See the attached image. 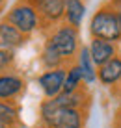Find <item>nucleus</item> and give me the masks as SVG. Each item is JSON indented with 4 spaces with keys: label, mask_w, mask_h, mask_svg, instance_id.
<instances>
[{
    "label": "nucleus",
    "mask_w": 121,
    "mask_h": 128,
    "mask_svg": "<svg viewBox=\"0 0 121 128\" xmlns=\"http://www.w3.org/2000/svg\"><path fill=\"white\" fill-rule=\"evenodd\" d=\"M39 15V22L43 26H52L65 17L67 0H28Z\"/></svg>",
    "instance_id": "obj_5"
},
{
    "label": "nucleus",
    "mask_w": 121,
    "mask_h": 128,
    "mask_svg": "<svg viewBox=\"0 0 121 128\" xmlns=\"http://www.w3.org/2000/svg\"><path fill=\"white\" fill-rule=\"evenodd\" d=\"M78 67L84 74V82L86 84H93L97 80V65L91 58L89 46H82L78 52Z\"/></svg>",
    "instance_id": "obj_12"
},
{
    "label": "nucleus",
    "mask_w": 121,
    "mask_h": 128,
    "mask_svg": "<svg viewBox=\"0 0 121 128\" xmlns=\"http://www.w3.org/2000/svg\"><path fill=\"white\" fill-rule=\"evenodd\" d=\"M0 119L8 124H11L13 128H17L19 124V108L15 102L10 100H0Z\"/></svg>",
    "instance_id": "obj_14"
},
{
    "label": "nucleus",
    "mask_w": 121,
    "mask_h": 128,
    "mask_svg": "<svg viewBox=\"0 0 121 128\" xmlns=\"http://www.w3.org/2000/svg\"><path fill=\"white\" fill-rule=\"evenodd\" d=\"M82 82H84V74H82V70H80L78 63L77 65H71L69 70H67L64 91H65V93H73V91H77L78 87H82V86H80Z\"/></svg>",
    "instance_id": "obj_15"
},
{
    "label": "nucleus",
    "mask_w": 121,
    "mask_h": 128,
    "mask_svg": "<svg viewBox=\"0 0 121 128\" xmlns=\"http://www.w3.org/2000/svg\"><path fill=\"white\" fill-rule=\"evenodd\" d=\"M0 128H13L11 124H8V122H4L2 119H0Z\"/></svg>",
    "instance_id": "obj_19"
},
{
    "label": "nucleus",
    "mask_w": 121,
    "mask_h": 128,
    "mask_svg": "<svg viewBox=\"0 0 121 128\" xmlns=\"http://www.w3.org/2000/svg\"><path fill=\"white\" fill-rule=\"evenodd\" d=\"M114 122H119V124H121V108L117 110V113H115V119H114Z\"/></svg>",
    "instance_id": "obj_18"
},
{
    "label": "nucleus",
    "mask_w": 121,
    "mask_h": 128,
    "mask_svg": "<svg viewBox=\"0 0 121 128\" xmlns=\"http://www.w3.org/2000/svg\"><path fill=\"white\" fill-rule=\"evenodd\" d=\"M65 78H67L65 67L52 69V70H45L41 76L37 78V84L41 86V89H43V93H45L47 98H56V96L64 91Z\"/></svg>",
    "instance_id": "obj_6"
},
{
    "label": "nucleus",
    "mask_w": 121,
    "mask_h": 128,
    "mask_svg": "<svg viewBox=\"0 0 121 128\" xmlns=\"http://www.w3.org/2000/svg\"><path fill=\"white\" fill-rule=\"evenodd\" d=\"M4 20L10 22L11 26H15L19 32H22L24 35H30L37 28L39 24V15L34 10V6L28 0H19L10 11L4 15Z\"/></svg>",
    "instance_id": "obj_4"
},
{
    "label": "nucleus",
    "mask_w": 121,
    "mask_h": 128,
    "mask_svg": "<svg viewBox=\"0 0 121 128\" xmlns=\"http://www.w3.org/2000/svg\"><path fill=\"white\" fill-rule=\"evenodd\" d=\"M84 13H86V4L84 0H67V6H65V24L73 26V28H80L84 19Z\"/></svg>",
    "instance_id": "obj_13"
},
{
    "label": "nucleus",
    "mask_w": 121,
    "mask_h": 128,
    "mask_svg": "<svg viewBox=\"0 0 121 128\" xmlns=\"http://www.w3.org/2000/svg\"><path fill=\"white\" fill-rule=\"evenodd\" d=\"M108 2L112 4V8H114V10H115V13H117L119 26H121V0H108Z\"/></svg>",
    "instance_id": "obj_17"
},
{
    "label": "nucleus",
    "mask_w": 121,
    "mask_h": 128,
    "mask_svg": "<svg viewBox=\"0 0 121 128\" xmlns=\"http://www.w3.org/2000/svg\"><path fill=\"white\" fill-rule=\"evenodd\" d=\"M26 37H28V35L19 32L15 26H11L10 22H6V20H0V46L2 48H11V50H15L17 46L24 45Z\"/></svg>",
    "instance_id": "obj_10"
},
{
    "label": "nucleus",
    "mask_w": 121,
    "mask_h": 128,
    "mask_svg": "<svg viewBox=\"0 0 121 128\" xmlns=\"http://www.w3.org/2000/svg\"><path fill=\"white\" fill-rule=\"evenodd\" d=\"M43 46L52 50L65 63L69 60H73V56H78L80 48H82L80 46V39H78V30L69 24H62L54 32H50V35L47 37Z\"/></svg>",
    "instance_id": "obj_3"
},
{
    "label": "nucleus",
    "mask_w": 121,
    "mask_h": 128,
    "mask_svg": "<svg viewBox=\"0 0 121 128\" xmlns=\"http://www.w3.org/2000/svg\"><path fill=\"white\" fill-rule=\"evenodd\" d=\"M24 87H26V82L21 76L11 74V72L0 74V100L13 102L19 95L24 93Z\"/></svg>",
    "instance_id": "obj_8"
},
{
    "label": "nucleus",
    "mask_w": 121,
    "mask_h": 128,
    "mask_svg": "<svg viewBox=\"0 0 121 128\" xmlns=\"http://www.w3.org/2000/svg\"><path fill=\"white\" fill-rule=\"evenodd\" d=\"M4 2H6V0H0V10L4 8Z\"/></svg>",
    "instance_id": "obj_20"
},
{
    "label": "nucleus",
    "mask_w": 121,
    "mask_h": 128,
    "mask_svg": "<svg viewBox=\"0 0 121 128\" xmlns=\"http://www.w3.org/2000/svg\"><path fill=\"white\" fill-rule=\"evenodd\" d=\"M97 78L102 86H115L121 82V56H115L108 63L97 69Z\"/></svg>",
    "instance_id": "obj_11"
},
{
    "label": "nucleus",
    "mask_w": 121,
    "mask_h": 128,
    "mask_svg": "<svg viewBox=\"0 0 121 128\" xmlns=\"http://www.w3.org/2000/svg\"><path fill=\"white\" fill-rule=\"evenodd\" d=\"M89 34L93 39H104V41H121V26L117 13L112 8L108 0L101 2L97 11L89 20Z\"/></svg>",
    "instance_id": "obj_2"
},
{
    "label": "nucleus",
    "mask_w": 121,
    "mask_h": 128,
    "mask_svg": "<svg viewBox=\"0 0 121 128\" xmlns=\"http://www.w3.org/2000/svg\"><path fill=\"white\" fill-rule=\"evenodd\" d=\"M13 61H15V50L0 46V74L6 72V69H10Z\"/></svg>",
    "instance_id": "obj_16"
},
{
    "label": "nucleus",
    "mask_w": 121,
    "mask_h": 128,
    "mask_svg": "<svg viewBox=\"0 0 121 128\" xmlns=\"http://www.w3.org/2000/svg\"><path fill=\"white\" fill-rule=\"evenodd\" d=\"M86 113L75 108H60L52 98H47L39 108L41 124L47 128H84Z\"/></svg>",
    "instance_id": "obj_1"
},
{
    "label": "nucleus",
    "mask_w": 121,
    "mask_h": 128,
    "mask_svg": "<svg viewBox=\"0 0 121 128\" xmlns=\"http://www.w3.org/2000/svg\"><path fill=\"white\" fill-rule=\"evenodd\" d=\"M52 100H54V104L60 106V108H75V110L88 112L89 104H91V93H89V89L86 86H82V87H78L77 91H73V93L62 91V93Z\"/></svg>",
    "instance_id": "obj_7"
},
{
    "label": "nucleus",
    "mask_w": 121,
    "mask_h": 128,
    "mask_svg": "<svg viewBox=\"0 0 121 128\" xmlns=\"http://www.w3.org/2000/svg\"><path fill=\"white\" fill-rule=\"evenodd\" d=\"M89 52H91V58L95 61L97 69L102 67L104 63H108L110 60H114L115 56H117L115 45L112 41H104V39H91V43H89Z\"/></svg>",
    "instance_id": "obj_9"
},
{
    "label": "nucleus",
    "mask_w": 121,
    "mask_h": 128,
    "mask_svg": "<svg viewBox=\"0 0 121 128\" xmlns=\"http://www.w3.org/2000/svg\"><path fill=\"white\" fill-rule=\"evenodd\" d=\"M39 128H47V126H39Z\"/></svg>",
    "instance_id": "obj_21"
}]
</instances>
